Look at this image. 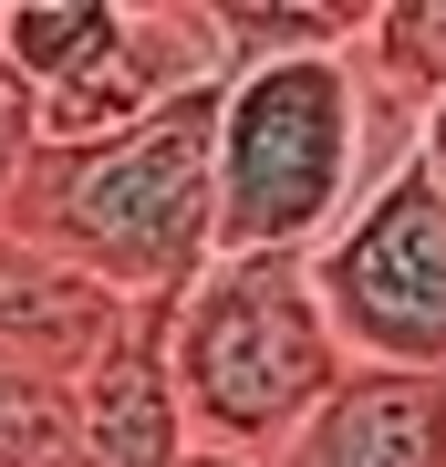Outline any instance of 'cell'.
<instances>
[{
  "mask_svg": "<svg viewBox=\"0 0 446 467\" xmlns=\"http://www.w3.org/2000/svg\"><path fill=\"white\" fill-rule=\"evenodd\" d=\"M415 167H426V177L446 187V94L426 104V125H415Z\"/></svg>",
  "mask_w": 446,
  "mask_h": 467,
  "instance_id": "obj_10",
  "label": "cell"
},
{
  "mask_svg": "<svg viewBox=\"0 0 446 467\" xmlns=\"http://www.w3.org/2000/svg\"><path fill=\"white\" fill-rule=\"evenodd\" d=\"M177 467H249V457H198V447H187V457H177Z\"/></svg>",
  "mask_w": 446,
  "mask_h": 467,
  "instance_id": "obj_11",
  "label": "cell"
},
{
  "mask_svg": "<svg viewBox=\"0 0 446 467\" xmlns=\"http://www.w3.org/2000/svg\"><path fill=\"white\" fill-rule=\"evenodd\" d=\"M73 447L83 467H177L187 426L166 395V301H125L104 353L73 374Z\"/></svg>",
  "mask_w": 446,
  "mask_h": 467,
  "instance_id": "obj_6",
  "label": "cell"
},
{
  "mask_svg": "<svg viewBox=\"0 0 446 467\" xmlns=\"http://www.w3.org/2000/svg\"><path fill=\"white\" fill-rule=\"evenodd\" d=\"M32 94H21V73L0 63V218H11V187H21V167H32Z\"/></svg>",
  "mask_w": 446,
  "mask_h": 467,
  "instance_id": "obj_9",
  "label": "cell"
},
{
  "mask_svg": "<svg viewBox=\"0 0 446 467\" xmlns=\"http://www.w3.org/2000/svg\"><path fill=\"white\" fill-rule=\"evenodd\" d=\"M343 52H281V63L218 73V104H208V250L218 260L239 250L312 260L343 229V208L384 177Z\"/></svg>",
  "mask_w": 446,
  "mask_h": 467,
  "instance_id": "obj_2",
  "label": "cell"
},
{
  "mask_svg": "<svg viewBox=\"0 0 446 467\" xmlns=\"http://www.w3.org/2000/svg\"><path fill=\"white\" fill-rule=\"evenodd\" d=\"M208 94H177L166 115H146L115 146H32V167L11 187L0 229L52 250L63 270L104 281L115 301H177L208 250Z\"/></svg>",
  "mask_w": 446,
  "mask_h": 467,
  "instance_id": "obj_1",
  "label": "cell"
},
{
  "mask_svg": "<svg viewBox=\"0 0 446 467\" xmlns=\"http://www.w3.org/2000/svg\"><path fill=\"white\" fill-rule=\"evenodd\" d=\"M353 364L332 353V322L312 301V260L291 250H239L208 260L166 301V395L198 457L260 467Z\"/></svg>",
  "mask_w": 446,
  "mask_h": 467,
  "instance_id": "obj_3",
  "label": "cell"
},
{
  "mask_svg": "<svg viewBox=\"0 0 446 467\" xmlns=\"http://www.w3.org/2000/svg\"><path fill=\"white\" fill-rule=\"evenodd\" d=\"M115 322H125V301L104 281H83V270H63L52 250H32V239L0 229V374L73 384L104 353Z\"/></svg>",
  "mask_w": 446,
  "mask_h": 467,
  "instance_id": "obj_8",
  "label": "cell"
},
{
  "mask_svg": "<svg viewBox=\"0 0 446 467\" xmlns=\"http://www.w3.org/2000/svg\"><path fill=\"white\" fill-rule=\"evenodd\" d=\"M312 301L353 374H446V187L384 167L312 250Z\"/></svg>",
  "mask_w": 446,
  "mask_h": 467,
  "instance_id": "obj_4",
  "label": "cell"
},
{
  "mask_svg": "<svg viewBox=\"0 0 446 467\" xmlns=\"http://www.w3.org/2000/svg\"><path fill=\"white\" fill-rule=\"evenodd\" d=\"M260 467H446V374H343Z\"/></svg>",
  "mask_w": 446,
  "mask_h": 467,
  "instance_id": "obj_7",
  "label": "cell"
},
{
  "mask_svg": "<svg viewBox=\"0 0 446 467\" xmlns=\"http://www.w3.org/2000/svg\"><path fill=\"white\" fill-rule=\"evenodd\" d=\"M208 84H218V42H208L198 0H115L104 52L73 84L32 94V135L52 156L63 146H115V135H135L146 115H166L177 94H208Z\"/></svg>",
  "mask_w": 446,
  "mask_h": 467,
  "instance_id": "obj_5",
  "label": "cell"
},
{
  "mask_svg": "<svg viewBox=\"0 0 446 467\" xmlns=\"http://www.w3.org/2000/svg\"><path fill=\"white\" fill-rule=\"evenodd\" d=\"M0 384H11V374H0Z\"/></svg>",
  "mask_w": 446,
  "mask_h": 467,
  "instance_id": "obj_12",
  "label": "cell"
}]
</instances>
